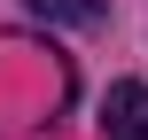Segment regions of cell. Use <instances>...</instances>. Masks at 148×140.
<instances>
[{"mask_svg":"<svg viewBox=\"0 0 148 140\" xmlns=\"http://www.w3.org/2000/svg\"><path fill=\"white\" fill-rule=\"evenodd\" d=\"M101 125H109V140H148V86L140 78H117V86H109Z\"/></svg>","mask_w":148,"mask_h":140,"instance_id":"6da1fadb","label":"cell"},{"mask_svg":"<svg viewBox=\"0 0 148 140\" xmlns=\"http://www.w3.org/2000/svg\"><path fill=\"white\" fill-rule=\"evenodd\" d=\"M23 8H31L39 23H101V16H109L101 0H23Z\"/></svg>","mask_w":148,"mask_h":140,"instance_id":"7a4b0ae2","label":"cell"}]
</instances>
